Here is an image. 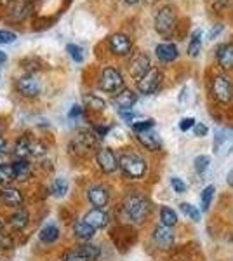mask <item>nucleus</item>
<instances>
[{"instance_id":"11","label":"nucleus","mask_w":233,"mask_h":261,"mask_svg":"<svg viewBox=\"0 0 233 261\" xmlns=\"http://www.w3.org/2000/svg\"><path fill=\"white\" fill-rule=\"evenodd\" d=\"M151 70V65H150V58L146 56L145 53H138L136 56L131 60L129 63V71L134 79H141L143 75H146L148 71Z\"/></svg>"},{"instance_id":"40","label":"nucleus","mask_w":233,"mask_h":261,"mask_svg":"<svg viewBox=\"0 0 233 261\" xmlns=\"http://www.w3.org/2000/svg\"><path fill=\"white\" fill-rule=\"evenodd\" d=\"M63 261H89V259L84 258L79 251H70V252H66V254H65Z\"/></svg>"},{"instance_id":"23","label":"nucleus","mask_w":233,"mask_h":261,"mask_svg":"<svg viewBox=\"0 0 233 261\" xmlns=\"http://www.w3.org/2000/svg\"><path fill=\"white\" fill-rule=\"evenodd\" d=\"M28 220H30L28 211H24V209H18V211L9 218V225L14 230H23L24 226L28 225Z\"/></svg>"},{"instance_id":"29","label":"nucleus","mask_w":233,"mask_h":261,"mask_svg":"<svg viewBox=\"0 0 233 261\" xmlns=\"http://www.w3.org/2000/svg\"><path fill=\"white\" fill-rule=\"evenodd\" d=\"M200 49H202V32L195 30L192 33V39H190V44H188V54L192 58H197L198 54H200Z\"/></svg>"},{"instance_id":"2","label":"nucleus","mask_w":233,"mask_h":261,"mask_svg":"<svg viewBox=\"0 0 233 261\" xmlns=\"http://www.w3.org/2000/svg\"><path fill=\"white\" fill-rule=\"evenodd\" d=\"M118 164H120V169L124 171L125 176L133 179H139L146 174V161L143 157H139L136 153H124L118 159Z\"/></svg>"},{"instance_id":"8","label":"nucleus","mask_w":233,"mask_h":261,"mask_svg":"<svg viewBox=\"0 0 233 261\" xmlns=\"http://www.w3.org/2000/svg\"><path fill=\"white\" fill-rule=\"evenodd\" d=\"M87 199L96 209H103L110 202V190L103 185H94V187L87 188Z\"/></svg>"},{"instance_id":"28","label":"nucleus","mask_w":233,"mask_h":261,"mask_svg":"<svg viewBox=\"0 0 233 261\" xmlns=\"http://www.w3.org/2000/svg\"><path fill=\"white\" fill-rule=\"evenodd\" d=\"M59 239V228L56 225H45L40 230V241L44 244H54Z\"/></svg>"},{"instance_id":"48","label":"nucleus","mask_w":233,"mask_h":261,"mask_svg":"<svg viewBox=\"0 0 233 261\" xmlns=\"http://www.w3.org/2000/svg\"><path fill=\"white\" fill-rule=\"evenodd\" d=\"M6 146H7V143L4 138H0V151H6Z\"/></svg>"},{"instance_id":"31","label":"nucleus","mask_w":233,"mask_h":261,"mask_svg":"<svg viewBox=\"0 0 233 261\" xmlns=\"http://www.w3.org/2000/svg\"><path fill=\"white\" fill-rule=\"evenodd\" d=\"M11 181H14V171H12V164H4V166H0V185L7 187Z\"/></svg>"},{"instance_id":"36","label":"nucleus","mask_w":233,"mask_h":261,"mask_svg":"<svg viewBox=\"0 0 233 261\" xmlns=\"http://www.w3.org/2000/svg\"><path fill=\"white\" fill-rule=\"evenodd\" d=\"M66 50L70 53V56H71V60H75L77 63H82L84 61V50L80 45L77 44H68L66 45Z\"/></svg>"},{"instance_id":"26","label":"nucleus","mask_w":233,"mask_h":261,"mask_svg":"<svg viewBox=\"0 0 233 261\" xmlns=\"http://www.w3.org/2000/svg\"><path fill=\"white\" fill-rule=\"evenodd\" d=\"M160 225L169 226V228L177 225V214L174 209L167 207V205H164V207L160 209Z\"/></svg>"},{"instance_id":"52","label":"nucleus","mask_w":233,"mask_h":261,"mask_svg":"<svg viewBox=\"0 0 233 261\" xmlns=\"http://www.w3.org/2000/svg\"><path fill=\"white\" fill-rule=\"evenodd\" d=\"M0 4H4V6H6V4H9V0H0Z\"/></svg>"},{"instance_id":"6","label":"nucleus","mask_w":233,"mask_h":261,"mask_svg":"<svg viewBox=\"0 0 233 261\" xmlns=\"http://www.w3.org/2000/svg\"><path fill=\"white\" fill-rule=\"evenodd\" d=\"M213 94L219 103H230L233 99V86L230 79L224 75H218L213 81Z\"/></svg>"},{"instance_id":"47","label":"nucleus","mask_w":233,"mask_h":261,"mask_svg":"<svg viewBox=\"0 0 233 261\" xmlns=\"http://www.w3.org/2000/svg\"><path fill=\"white\" fill-rule=\"evenodd\" d=\"M6 159H7L6 151H0V166H4V164H6Z\"/></svg>"},{"instance_id":"17","label":"nucleus","mask_w":233,"mask_h":261,"mask_svg":"<svg viewBox=\"0 0 233 261\" xmlns=\"http://www.w3.org/2000/svg\"><path fill=\"white\" fill-rule=\"evenodd\" d=\"M216 58H218L219 66L224 70L233 68V44H221L216 49Z\"/></svg>"},{"instance_id":"27","label":"nucleus","mask_w":233,"mask_h":261,"mask_svg":"<svg viewBox=\"0 0 233 261\" xmlns=\"http://www.w3.org/2000/svg\"><path fill=\"white\" fill-rule=\"evenodd\" d=\"M77 251L80 252V254L84 256V258H87L89 261H96L97 258H99V254H101L99 247L94 246V244H91V242H84V244H80Z\"/></svg>"},{"instance_id":"18","label":"nucleus","mask_w":233,"mask_h":261,"mask_svg":"<svg viewBox=\"0 0 233 261\" xmlns=\"http://www.w3.org/2000/svg\"><path fill=\"white\" fill-rule=\"evenodd\" d=\"M155 54L162 63H171L179 56V50L174 44H159L155 47Z\"/></svg>"},{"instance_id":"1","label":"nucleus","mask_w":233,"mask_h":261,"mask_svg":"<svg viewBox=\"0 0 233 261\" xmlns=\"http://www.w3.org/2000/svg\"><path fill=\"white\" fill-rule=\"evenodd\" d=\"M151 205L145 197L141 195H131L129 199L124 202V214L131 223L141 225L150 216Z\"/></svg>"},{"instance_id":"37","label":"nucleus","mask_w":233,"mask_h":261,"mask_svg":"<svg viewBox=\"0 0 233 261\" xmlns=\"http://www.w3.org/2000/svg\"><path fill=\"white\" fill-rule=\"evenodd\" d=\"M171 187L174 188L176 193H185L186 192V183L181 178H171Z\"/></svg>"},{"instance_id":"45","label":"nucleus","mask_w":233,"mask_h":261,"mask_svg":"<svg viewBox=\"0 0 233 261\" xmlns=\"http://www.w3.org/2000/svg\"><path fill=\"white\" fill-rule=\"evenodd\" d=\"M80 115H82V108L77 107V105H75V107H71V110H70V119H73V117H80Z\"/></svg>"},{"instance_id":"15","label":"nucleus","mask_w":233,"mask_h":261,"mask_svg":"<svg viewBox=\"0 0 233 261\" xmlns=\"http://www.w3.org/2000/svg\"><path fill=\"white\" fill-rule=\"evenodd\" d=\"M136 101H138V96L134 94V91H131V89H122V91L115 96L113 103H115V107H117L120 112H125V110H131V108H133L134 105H136Z\"/></svg>"},{"instance_id":"43","label":"nucleus","mask_w":233,"mask_h":261,"mask_svg":"<svg viewBox=\"0 0 233 261\" xmlns=\"http://www.w3.org/2000/svg\"><path fill=\"white\" fill-rule=\"evenodd\" d=\"M120 117H122V119H124L125 122H129V124H131V122L136 119L138 115H136L134 112H131V110H125V112H120Z\"/></svg>"},{"instance_id":"51","label":"nucleus","mask_w":233,"mask_h":261,"mask_svg":"<svg viewBox=\"0 0 233 261\" xmlns=\"http://www.w3.org/2000/svg\"><path fill=\"white\" fill-rule=\"evenodd\" d=\"M125 2H127V4H138L139 0H125Z\"/></svg>"},{"instance_id":"7","label":"nucleus","mask_w":233,"mask_h":261,"mask_svg":"<svg viewBox=\"0 0 233 261\" xmlns=\"http://www.w3.org/2000/svg\"><path fill=\"white\" fill-rule=\"evenodd\" d=\"M160 82H162V71L159 68H151L146 75H143L138 81V91L141 94H151L159 89Z\"/></svg>"},{"instance_id":"12","label":"nucleus","mask_w":233,"mask_h":261,"mask_svg":"<svg viewBox=\"0 0 233 261\" xmlns=\"http://www.w3.org/2000/svg\"><path fill=\"white\" fill-rule=\"evenodd\" d=\"M153 241L160 249H171L174 246V233L169 226L159 225L153 230Z\"/></svg>"},{"instance_id":"53","label":"nucleus","mask_w":233,"mask_h":261,"mask_svg":"<svg viewBox=\"0 0 233 261\" xmlns=\"http://www.w3.org/2000/svg\"><path fill=\"white\" fill-rule=\"evenodd\" d=\"M2 228H4V221L0 220V230H2Z\"/></svg>"},{"instance_id":"32","label":"nucleus","mask_w":233,"mask_h":261,"mask_svg":"<svg viewBox=\"0 0 233 261\" xmlns=\"http://www.w3.org/2000/svg\"><path fill=\"white\" fill-rule=\"evenodd\" d=\"M209 164H211V159L207 157V155H198V157H195L193 167H195V171H197V174L204 176L207 169H209Z\"/></svg>"},{"instance_id":"3","label":"nucleus","mask_w":233,"mask_h":261,"mask_svg":"<svg viewBox=\"0 0 233 261\" xmlns=\"http://www.w3.org/2000/svg\"><path fill=\"white\" fill-rule=\"evenodd\" d=\"M99 89L105 92H120L124 89V77L117 68L108 66L99 75Z\"/></svg>"},{"instance_id":"9","label":"nucleus","mask_w":233,"mask_h":261,"mask_svg":"<svg viewBox=\"0 0 233 261\" xmlns=\"http://www.w3.org/2000/svg\"><path fill=\"white\" fill-rule=\"evenodd\" d=\"M110 50H112L115 56H127L133 50V42L129 40V37L124 33H115V35L110 37L108 40Z\"/></svg>"},{"instance_id":"4","label":"nucleus","mask_w":233,"mask_h":261,"mask_svg":"<svg viewBox=\"0 0 233 261\" xmlns=\"http://www.w3.org/2000/svg\"><path fill=\"white\" fill-rule=\"evenodd\" d=\"M176 28V14L174 9L169 6L160 7L159 12L155 14V30L160 33V35L167 37L174 32Z\"/></svg>"},{"instance_id":"5","label":"nucleus","mask_w":233,"mask_h":261,"mask_svg":"<svg viewBox=\"0 0 233 261\" xmlns=\"http://www.w3.org/2000/svg\"><path fill=\"white\" fill-rule=\"evenodd\" d=\"M96 162H97V167H99L105 174H112V172H115L118 167H120L115 151H113L112 148H99L97 150Z\"/></svg>"},{"instance_id":"22","label":"nucleus","mask_w":233,"mask_h":261,"mask_svg":"<svg viewBox=\"0 0 233 261\" xmlns=\"http://www.w3.org/2000/svg\"><path fill=\"white\" fill-rule=\"evenodd\" d=\"M75 141H77L79 145H82V148L91 150V148H94V146H96V134L92 133V130L82 129V130H79V133H77Z\"/></svg>"},{"instance_id":"10","label":"nucleus","mask_w":233,"mask_h":261,"mask_svg":"<svg viewBox=\"0 0 233 261\" xmlns=\"http://www.w3.org/2000/svg\"><path fill=\"white\" fill-rule=\"evenodd\" d=\"M18 91L27 98H37L42 91V86L35 75H24L18 81Z\"/></svg>"},{"instance_id":"42","label":"nucleus","mask_w":233,"mask_h":261,"mask_svg":"<svg viewBox=\"0 0 233 261\" xmlns=\"http://www.w3.org/2000/svg\"><path fill=\"white\" fill-rule=\"evenodd\" d=\"M209 133V129H207V125L204 124H195V127H193V134L197 138H204L205 134Z\"/></svg>"},{"instance_id":"20","label":"nucleus","mask_w":233,"mask_h":261,"mask_svg":"<svg viewBox=\"0 0 233 261\" xmlns=\"http://www.w3.org/2000/svg\"><path fill=\"white\" fill-rule=\"evenodd\" d=\"M231 143V138L228 136L226 130H216V138H214V153L216 155H226V150Z\"/></svg>"},{"instance_id":"41","label":"nucleus","mask_w":233,"mask_h":261,"mask_svg":"<svg viewBox=\"0 0 233 261\" xmlns=\"http://www.w3.org/2000/svg\"><path fill=\"white\" fill-rule=\"evenodd\" d=\"M192 127H195V119H193V117H186V119H183L179 122V129L183 130V133L190 130Z\"/></svg>"},{"instance_id":"21","label":"nucleus","mask_w":233,"mask_h":261,"mask_svg":"<svg viewBox=\"0 0 233 261\" xmlns=\"http://www.w3.org/2000/svg\"><path fill=\"white\" fill-rule=\"evenodd\" d=\"M12 171H14L16 181H27L32 176V166L28 164V161H16L12 164Z\"/></svg>"},{"instance_id":"35","label":"nucleus","mask_w":233,"mask_h":261,"mask_svg":"<svg viewBox=\"0 0 233 261\" xmlns=\"http://www.w3.org/2000/svg\"><path fill=\"white\" fill-rule=\"evenodd\" d=\"M153 125H155V120L153 119L141 120V122H133V130L136 134H139V133H145V130L153 129Z\"/></svg>"},{"instance_id":"16","label":"nucleus","mask_w":233,"mask_h":261,"mask_svg":"<svg viewBox=\"0 0 233 261\" xmlns=\"http://www.w3.org/2000/svg\"><path fill=\"white\" fill-rule=\"evenodd\" d=\"M138 141L150 151H157V150L162 148V140H160V136L155 133L153 129L145 130V133H139L138 134Z\"/></svg>"},{"instance_id":"46","label":"nucleus","mask_w":233,"mask_h":261,"mask_svg":"<svg viewBox=\"0 0 233 261\" xmlns=\"http://www.w3.org/2000/svg\"><path fill=\"white\" fill-rule=\"evenodd\" d=\"M94 130H96L97 134H99V136H107L110 127H94Z\"/></svg>"},{"instance_id":"49","label":"nucleus","mask_w":233,"mask_h":261,"mask_svg":"<svg viewBox=\"0 0 233 261\" xmlns=\"http://www.w3.org/2000/svg\"><path fill=\"white\" fill-rule=\"evenodd\" d=\"M228 185H231L233 187V169L228 172Z\"/></svg>"},{"instance_id":"39","label":"nucleus","mask_w":233,"mask_h":261,"mask_svg":"<svg viewBox=\"0 0 233 261\" xmlns=\"http://www.w3.org/2000/svg\"><path fill=\"white\" fill-rule=\"evenodd\" d=\"M30 148H32L33 157H40V155L45 153V146L42 145V143H39V141H33L32 145H30Z\"/></svg>"},{"instance_id":"38","label":"nucleus","mask_w":233,"mask_h":261,"mask_svg":"<svg viewBox=\"0 0 233 261\" xmlns=\"http://www.w3.org/2000/svg\"><path fill=\"white\" fill-rule=\"evenodd\" d=\"M16 40V33L9 30H0V44H12Z\"/></svg>"},{"instance_id":"19","label":"nucleus","mask_w":233,"mask_h":261,"mask_svg":"<svg viewBox=\"0 0 233 261\" xmlns=\"http://www.w3.org/2000/svg\"><path fill=\"white\" fill-rule=\"evenodd\" d=\"M73 233H75V237H79L80 241H86V242H89L91 241L92 237L96 235V230L92 228L91 225H87L86 221H77L73 225Z\"/></svg>"},{"instance_id":"33","label":"nucleus","mask_w":233,"mask_h":261,"mask_svg":"<svg viewBox=\"0 0 233 261\" xmlns=\"http://www.w3.org/2000/svg\"><path fill=\"white\" fill-rule=\"evenodd\" d=\"M179 207H181V211H183L186 216L190 218V220H193L195 223L200 221V211H198L195 205L188 204V202H183V204H179Z\"/></svg>"},{"instance_id":"24","label":"nucleus","mask_w":233,"mask_h":261,"mask_svg":"<svg viewBox=\"0 0 233 261\" xmlns=\"http://www.w3.org/2000/svg\"><path fill=\"white\" fill-rule=\"evenodd\" d=\"M30 143L27 138H21V140L16 143L14 146V157L18 159V161H27L28 157H32V148H30Z\"/></svg>"},{"instance_id":"13","label":"nucleus","mask_w":233,"mask_h":261,"mask_svg":"<svg viewBox=\"0 0 233 261\" xmlns=\"http://www.w3.org/2000/svg\"><path fill=\"white\" fill-rule=\"evenodd\" d=\"M0 200L7 205V207H19L23 204V193H21L19 188L16 187H4L0 190Z\"/></svg>"},{"instance_id":"14","label":"nucleus","mask_w":233,"mask_h":261,"mask_svg":"<svg viewBox=\"0 0 233 261\" xmlns=\"http://www.w3.org/2000/svg\"><path fill=\"white\" fill-rule=\"evenodd\" d=\"M84 221L87 223V225H91L94 230H101V228H107L108 223H110V216L107 213L103 211V209H91L86 216H84Z\"/></svg>"},{"instance_id":"50","label":"nucleus","mask_w":233,"mask_h":261,"mask_svg":"<svg viewBox=\"0 0 233 261\" xmlns=\"http://www.w3.org/2000/svg\"><path fill=\"white\" fill-rule=\"evenodd\" d=\"M2 63H6V54L0 50V65H2Z\"/></svg>"},{"instance_id":"44","label":"nucleus","mask_w":233,"mask_h":261,"mask_svg":"<svg viewBox=\"0 0 233 261\" xmlns=\"http://www.w3.org/2000/svg\"><path fill=\"white\" fill-rule=\"evenodd\" d=\"M223 32V24H216V27L211 30V33H209V40H213V39H216V35H219V33Z\"/></svg>"},{"instance_id":"34","label":"nucleus","mask_w":233,"mask_h":261,"mask_svg":"<svg viewBox=\"0 0 233 261\" xmlns=\"http://www.w3.org/2000/svg\"><path fill=\"white\" fill-rule=\"evenodd\" d=\"M68 192V181L65 178H58L53 185V195L54 197H65Z\"/></svg>"},{"instance_id":"25","label":"nucleus","mask_w":233,"mask_h":261,"mask_svg":"<svg viewBox=\"0 0 233 261\" xmlns=\"http://www.w3.org/2000/svg\"><path fill=\"white\" fill-rule=\"evenodd\" d=\"M84 103H86L87 108H91V110H94V112H103L105 108H107L105 99L99 98V96H96V94H92V92L84 94Z\"/></svg>"},{"instance_id":"30","label":"nucleus","mask_w":233,"mask_h":261,"mask_svg":"<svg viewBox=\"0 0 233 261\" xmlns=\"http://www.w3.org/2000/svg\"><path fill=\"white\" fill-rule=\"evenodd\" d=\"M214 193H216L214 185H209V187H205V188H204V192H202L200 202H202V211H204V213L209 211L211 204H213V199H214Z\"/></svg>"}]
</instances>
